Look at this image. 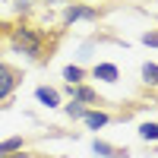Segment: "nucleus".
Instances as JSON below:
<instances>
[{
	"mask_svg": "<svg viewBox=\"0 0 158 158\" xmlns=\"http://www.w3.org/2000/svg\"><path fill=\"white\" fill-rule=\"evenodd\" d=\"M89 76L101 79V82H117V79H120V70H117L114 63H95V67L89 70Z\"/></svg>",
	"mask_w": 158,
	"mask_h": 158,
	"instance_id": "6",
	"label": "nucleus"
},
{
	"mask_svg": "<svg viewBox=\"0 0 158 158\" xmlns=\"http://www.w3.org/2000/svg\"><path fill=\"white\" fill-rule=\"evenodd\" d=\"M6 32H10V48L19 51V54H25L29 60L48 63L51 57H54L57 38H48L44 29H38V25H32V22H16V25H10Z\"/></svg>",
	"mask_w": 158,
	"mask_h": 158,
	"instance_id": "1",
	"label": "nucleus"
},
{
	"mask_svg": "<svg viewBox=\"0 0 158 158\" xmlns=\"http://www.w3.org/2000/svg\"><path fill=\"white\" fill-rule=\"evenodd\" d=\"M35 98L41 101L44 108H60V104H63V101H60V92L51 89V85H38V89H35Z\"/></svg>",
	"mask_w": 158,
	"mask_h": 158,
	"instance_id": "7",
	"label": "nucleus"
},
{
	"mask_svg": "<svg viewBox=\"0 0 158 158\" xmlns=\"http://www.w3.org/2000/svg\"><path fill=\"white\" fill-rule=\"evenodd\" d=\"M67 95H70V101H76V104H104L101 98H98V92L95 89H89L85 82H79V85H67Z\"/></svg>",
	"mask_w": 158,
	"mask_h": 158,
	"instance_id": "4",
	"label": "nucleus"
},
{
	"mask_svg": "<svg viewBox=\"0 0 158 158\" xmlns=\"http://www.w3.org/2000/svg\"><path fill=\"white\" fill-rule=\"evenodd\" d=\"M19 82H22V70L13 67V63H6L3 57H0V101L13 98V92L19 89Z\"/></svg>",
	"mask_w": 158,
	"mask_h": 158,
	"instance_id": "2",
	"label": "nucleus"
},
{
	"mask_svg": "<svg viewBox=\"0 0 158 158\" xmlns=\"http://www.w3.org/2000/svg\"><path fill=\"white\" fill-rule=\"evenodd\" d=\"M85 76H89V70H82V67H63V79H67V85H79V82H85Z\"/></svg>",
	"mask_w": 158,
	"mask_h": 158,
	"instance_id": "9",
	"label": "nucleus"
},
{
	"mask_svg": "<svg viewBox=\"0 0 158 158\" xmlns=\"http://www.w3.org/2000/svg\"><path fill=\"white\" fill-rule=\"evenodd\" d=\"M95 22L98 19V10L95 6H85V3H70L63 10V25H73V22Z\"/></svg>",
	"mask_w": 158,
	"mask_h": 158,
	"instance_id": "3",
	"label": "nucleus"
},
{
	"mask_svg": "<svg viewBox=\"0 0 158 158\" xmlns=\"http://www.w3.org/2000/svg\"><path fill=\"white\" fill-rule=\"evenodd\" d=\"M82 120H85V127H89V130H101V127H108L114 117H111L108 111H101V108H89V111L82 114Z\"/></svg>",
	"mask_w": 158,
	"mask_h": 158,
	"instance_id": "5",
	"label": "nucleus"
},
{
	"mask_svg": "<svg viewBox=\"0 0 158 158\" xmlns=\"http://www.w3.org/2000/svg\"><path fill=\"white\" fill-rule=\"evenodd\" d=\"M139 136L146 139V142H158V123H139Z\"/></svg>",
	"mask_w": 158,
	"mask_h": 158,
	"instance_id": "11",
	"label": "nucleus"
},
{
	"mask_svg": "<svg viewBox=\"0 0 158 158\" xmlns=\"http://www.w3.org/2000/svg\"><path fill=\"white\" fill-rule=\"evenodd\" d=\"M142 44H149V48H158V29H152V32H146V35H142Z\"/></svg>",
	"mask_w": 158,
	"mask_h": 158,
	"instance_id": "13",
	"label": "nucleus"
},
{
	"mask_svg": "<svg viewBox=\"0 0 158 158\" xmlns=\"http://www.w3.org/2000/svg\"><path fill=\"white\" fill-rule=\"evenodd\" d=\"M3 29H6V25H3V22H0V35H3Z\"/></svg>",
	"mask_w": 158,
	"mask_h": 158,
	"instance_id": "14",
	"label": "nucleus"
},
{
	"mask_svg": "<svg viewBox=\"0 0 158 158\" xmlns=\"http://www.w3.org/2000/svg\"><path fill=\"white\" fill-rule=\"evenodd\" d=\"M142 82L158 89V63H142Z\"/></svg>",
	"mask_w": 158,
	"mask_h": 158,
	"instance_id": "10",
	"label": "nucleus"
},
{
	"mask_svg": "<svg viewBox=\"0 0 158 158\" xmlns=\"http://www.w3.org/2000/svg\"><path fill=\"white\" fill-rule=\"evenodd\" d=\"M63 111H67V117H73V120H82V114L89 111L85 104H76V101H70V104H63Z\"/></svg>",
	"mask_w": 158,
	"mask_h": 158,
	"instance_id": "12",
	"label": "nucleus"
},
{
	"mask_svg": "<svg viewBox=\"0 0 158 158\" xmlns=\"http://www.w3.org/2000/svg\"><path fill=\"white\" fill-rule=\"evenodd\" d=\"M92 149H95V155H104V158H127V149H117V146H111L104 139H95Z\"/></svg>",
	"mask_w": 158,
	"mask_h": 158,
	"instance_id": "8",
	"label": "nucleus"
}]
</instances>
